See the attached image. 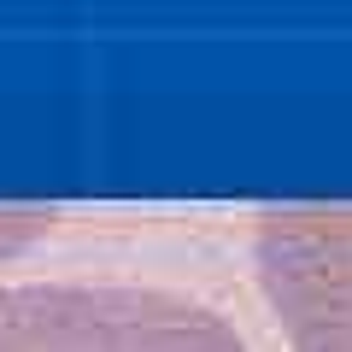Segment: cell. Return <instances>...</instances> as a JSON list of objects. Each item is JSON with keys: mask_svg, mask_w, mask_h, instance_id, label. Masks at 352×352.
I'll return each instance as SVG.
<instances>
[{"mask_svg": "<svg viewBox=\"0 0 352 352\" xmlns=\"http://www.w3.org/2000/svg\"><path fill=\"white\" fill-rule=\"evenodd\" d=\"M0 352H247L200 300L129 282L0 288Z\"/></svg>", "mask_w": 352, "mask_h": 352, "instance_id": "obj_1", "label": "cell"}, {"mask_svg": "<svg viewBox=\"0 0 352 352\" xmlns=\"http://www.w3.org/2000/svg\"><path fill=\"white\" fill-rule=\"evenodd\" d=\"M258 282L294 352H352V206L264 212Z\"/></svg>", "mask_w": 352, "mask_h": 352, "instance_id": "obj_2", "label": "cell"}]
</instances>
